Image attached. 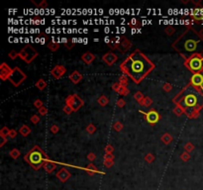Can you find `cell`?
Returning <instances> with one entry per match:
<instances>
[{"instance_id": "6da1fadb", "label": "cell", "mask_w": 203, "mask_h": 190, "mask_svg": "<svg viewBox=\"0 0 203 190\" xmlns=\"http://www.w3.org/2000/svg\"><path fill=\"white\" fill-rule=\"evenodd\" d=\"M120 68L133 80L140 83L155 68V64L140 50L132 53L120 65Z\"/></svg>"}, {"instance_id": "8fae6325", "label": "cell", "mask_w": 203, "mask_h": 190, "mask_svg": "<svg viewBox=\"0 0 203 190\" xmlns=\"http://www.w3.org/2000/svg\"><path fill=\"white\" fill-rule=\"evenodd\" d=\"M102 59H103V61L106 62L108 65H112L114 62L116 61L117 56L114 55V53H106V55L103 56V58H102Z\"/></svg>"}, {"instance_id": "ffe728a7", "label": "cell", "mask_w": 203, "mask_h": 190, "mask_svg": "<svg viewBox=\"0 0 203 190\" xmlns=\"http://www.w3.org/2000/svg\"><path fill=\"white\" fill-rule=\"evenodd\" d=\"M32 121H33L34 123H37V122L39 121V119H38L37 116H33V119H32Z\"/></svg>"}, {"instance_id": "52a82bcc", "label": "cell", "mask_w": 203, "mask_h": 190, "mask_svg": "<svg viewBox=\"0 0 203 190\" xmlns=\"http://www.w3.org/2000/svg\"><path fill=\"white\" fill-rule=\"evenodd\" d=\"M66 102V106L69 107V108L72 109V111H74V112L77 111V110L83 105V101H82L80 98L75 94L67 97Z\"/></svg>"}, {"instance_id": "30bf717a", "label": "cell", "mask_w": 203, "mask_h": 190, "mask_svg": "<svg viewBox=\"0 0 203 190\" xmlns=\"http://www.w3.org/2000/svg\"><path fill=\"white\" fill-rule=\"evenodd\" d=\"M191 85L194 87H203V75L201 73H193L191 76Z\"/></svg>"}, {"instance_id": "8992f818", "label": "cell", "mask_w": 203, "mask_h": 190, "mask_svg": "<svg viewBox=\"0 0 203 190\" xmlns=\"http://www.w3.org/2000/svg\"><path fill=\"white\" fill-rule=\"evenodd\" d=\"M26 74L23 72V71L20 69L19 67H15L11 72L10 76H9V80L11 81L13 85L15 86H19L21 83L26 79Z\"/></svg>"}, {"instance_id": "ac0fdd59", "label": "cell", "mask_w": 203, "mask_h": 190, "mask_svg": "<svg viewBox=\"0 0 203 190\" xmlns=\"http://www.w3.org/2000/svg\"><path fill=\"white\" fill-rule=\"evenodd\" d=\"M99 102H100V104H101L102 106H105V105L107 104V99H106V98H105L104 96H102V97L99 99Z\"/></svg>"}, {"instance_id": "5b68a950", "label": "cell", "mask_w": 203, "mask_h": 190, "mask_svg": "<svg viewBox=\"0 0 203 190\" xmlns=\"http://www.w3.org/2000/svg\"><path fill=\"white\" fill-rule=\"evenodd\" d=\"M36 150H37V147H35L34 150H32L30 153L26 156L25 159L27 160L35 169H38L39 168V165L42 164V162L44 160V156H44V153L41 148H38V151H36Z\"/></svg>"}, {"instance_id": "5bb4252c", "label": "cell", "mask_w": 203, "mask_h": 190, "mask_svg": "<svg viewBox=\"0 0 203 190\" xmlns=\"http://www.w3.org/2000/svg\"><path fill=\"white\" fill-rule=\"evenodd\" d=\"M82 59H83L85 62H87V64H90V62L94 59V56L90 53H86L82 56Z\"/></svg>"}, {"instance_id": "2e32d148", "label": "cell", "mask_w": 203, "mask_h": 190, "mask_svg": "<svg viewBox=\"0 0 203 190\" xmlns=\"http://www.w3.org/2000/svg\"><path fill=\"white\" fill-rule=\"evenodd\" d=\"M20 132H21V134L23 136H28V134L30 133V130L28 129L27 126H23L21 128V130H20Z\"/></svg>"}, {"instance_id": "7c38bea8", "label": "cell", "mask_w": 203, "mask_h": 190, "mask_svg": "<svg viewBox=\"0 0 203 190\" xmlns=\"http://www.w3.org/2000/svg\"><path fill=\"white\" fill-rule=\"evenodd\" d=\"M57 176L58 177V179H60L61 181L64 182V181H66L67 178L70 176V174H69V172L67 171L66 168H63L57 173Z\"/></svg>"}, {"instance_id": "7a4b0ae2", "label": "cell", "mask_w": 203, "mask_h": 190, "mask_svg": "<svg viewBox=\"0 0 203 190\" xmlns=\"http://www.w3.org/2000/svg\"><path fill=\"white\" fill-rule=\"evenodd\" d=\"M176 105L182 112L189 117H192L194 112L199 111L203 107V94L196 87L192 85L186 86L173 99Z\"/></svg>"}, {"instance_id": "9a60e30c", "label": "cell", "mask_w": 203, "mask_h": 190, "mask_svg": "<svg viewBox=\"0 0 203 190\" xmlns=\"http://www.w3.org/2000/svg\"><path fill=\"white\" fill-rule=\"evenodd\" d=\"M36 85H37V87L40 89V90H43V89L46 87V82L44 81L43 79H40L39 81L37 82V84H36Z\"/></svg>"}, {"instance_id": "277c9868", "label": "cell", "mask_w": 203, "mask_h": 190, "mask_svg": "<svg viewBox=\"0 0 203 190\" xmlns=\"http://www.w3.org/2000/svg\"><path fill=\"white\" fill-rule=\"evenodd\" d=\"M185 65L193 73H199L203 69V56L198 53L188 56L185 59Z\"/></svg>"}, {"instance_id": "44dd1931", "label": "cell", "mask_w": 203, "mask_h": 190, "mask_svg": "<svg viewBox=\"0 0 203 190\" xmlns=\"http://www.w3.org/2000/svg\"><path fill=\"white\" fill-rule=\"evenodd\" d=\"M15 135H16V132H15V131H11V132H10V137H11V138L15 137Z\"/></svg>"}, {"instance_id": "3957f363", "label": "cell", "mask_w": 203, "mask_h": 190, "mask_svg": "<svg viewBox=\"0 0 203 190\" xmlns=\"http://www.w3.org/2000/svg\"><path fill=\"white\" fill-rule=\"evenodd\" d=\"M201 43L202 41L199 38L195 37L194 33L187 31L183 35H181L180 38L175 43H173L172 47L178 53H180L182 56L186 58L187 53H190L191 56H193L195 55L194 53L201 50V48H199V45Z\"/></svg>"}, {"instance_id": "d6986e66", "label": "cell", "mask_w": 203, "mask_h": 190, "mask_svg": "<svg viewBox=\"0 0 203 190\" xmlns=\"http://www.w3.org/2000/svg\"><path fill=\"white\" fill-rule=\"evenodd\" d=\"M19 154L20 153L18 151V150H13V151L11 153V156H12L14 159H16V157H18L19 156Z\"/></svg>"}, {"instance_id": "4fadbf2b", "label": "cell", "mask_w": 203, "mask_h": 190, "mask_svg": "<svg viewBox=\"0 0 203 190\" xmlns=\"http://www.w3.org/2000/svg\"><path fill=\"white\" fill-rule=\"evenodd\" d=\"M69 78L73 83H77V82H79L81 80L82 76H81V74L78 72V71H73V72L70 74Z\"/></svg>"}, {"instance_id": "e0dca14e", "label": "cell", "mask_w": 203, "mask_h": 190, "mask_svg": "<svg viewBox=\"0 0 203 190\" xmlns=\"http://www.w3.org/2000/svg\"><path fill=\"white\" fill-rule=\"evenodd\" d=\"M45 168H46V170L48 171V172H52L53 169L55 168V164H53V163H46L45 164Z\"/></svg>"}, {"instance_id": "9c48e42d", "label": "cell", "mask_w": 203, "mask_h": 190, "mask_svg": "<svg viewBox=\"0 0 203 190\" xmlns=\"http://www.w3.org/2000/svg\"><path fill=\"white\" fill-rule=\"evenodd\" d=\"M141 113H143V114H145L146 116V120L148 121V123L150 124H156L157 122L160 120V115L158 114L157 112L155 111V110H152V111H149L148 113H144L143 111H140Z\"/></svg>"}, {"instance_id": "ba28073f", "label": "cell", "mask_w": 203, "mask_h": 190, "mask_svg": "<svg viewBox=\"0 0 203 190\" xmlns=\"http://www.w3.org/2000/svg\"><path fill=\"white\" fill-rule=\"evenodd\" d=\"M19 56H21L22 59H24L25 61L30 62L37 56V52L32 48L27 47L26 49H23L21 52L19 53Z\"/></svg>"}]
</instances>
